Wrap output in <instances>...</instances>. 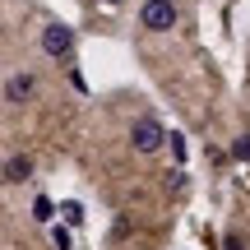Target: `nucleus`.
Listing matches in <instances>:
<instances>
[{"mask_svg":"<svg viewBox=\"0 0 250 250\" xmlns=\"http://www.w3.org/2000/svg\"><path fill=\"white\" fill-rule=\"evenodd\" d=\"M139 19H144L148 33H171V28H176V5H171V0H144Z\"/></svg>","mask_w":250,"mask_h":250,"instance_id":"f257e3e1","label":"nucleus"},{"mask_svg":"<svg viewBox=\"0 0 250 250\" xmlns=\"http://www.w3.org/2000/svg\"><path fill=\"white\" fill-rule=\"evenodd\" d=\"M42 51L56 56V61H65V56L74 51V28H65V23H46V28H42Z\"/></svg>","mask_w":250,"mask_h":250,"instance_id":"f03ea898","label":"nucleus"},{"mask_svg":"<svg viewBox=\"0 0 250 250\" xmlns=\"http://www.w3.org/2000/svg\"><path fill=\"white\" fill-rule=\"evenodd\" d=\"M162 139H167V134H162V125L153 121V116L134 121V130H130V144H134L139 153H158V148H162Z\"/></svg>","mask_w":250,"mask_h":250,"instance_id":"7ed1b4c3","label":"nucleus"},{"mask_svg":"<svg viewBox=\"0 0 250 250\" xmlns=\"http://www.w3.org/2000/svg\"><path fill=\"white\" fill-rule=\"evenodd\" d=\"M33 88H37L33 74H14V79L5 83V98H9V102H23V98H33Z\"/></svg>","mask_w":250,"mask_h":250,"instance_id":"20e7f679","label":"nucleus"},{"mask_svg":"<svg viewBox=\"0 0 250 250\" xmlns=\"http://www.w3.org/2000/svg\"><path fill=\"white\" fill-rule=\"evenodd\" d=\"M28 176H33V162L28 158H9L5 162V181H28Z\"/></svg>","mask_w":250,"mask_h":250,"instance_id":"39448f33","label":"nucleus"},{"mask_svg":"<svg viewBox=\"0 0 250 250\" xmlns=\"http://www.w3.org/2000/svg\"><path fill=\"white\" fill-rule=\"evenodd\" d=\"M33 218H37V223H51V218H56V204H51L46 195H37V199H33Z\"/></svg>","mask_w":250,"mask_h":250,"instance_id":"423d86ee","label":"nucleus"},{"mask_svg":"<svg viewBox=\"0 0 250 250\" xmlns=\"http://www.w3.org/2000/svg\"><path fill=\"white\" fill-rule=\"evenodd\" d=\"M61 213H65V223H70V227L83 223V204H74V199H70V204H61Z\"/></svg>","mask_w":250,"mask_h":250,"instance_id":"0eeeda50","label":"nucleus"},{"mask_svg":"<svg viewBox=\"0 0 250 250\" xmlns=\"http://www.w3.org/2000/svg\"><path fill=\"white\" fill-rule=\"evenodd\" d=\"M51 241H56V250H70V232L65 227H51Z\"/></svg>","mask_w":250,"mask_h":250,"instance_id":"6e6552de","label":"nucleus"},{"mask_svg":"<svg viewBox=\"0 0 250 250\" xmlns=\"http://www.w3.org/2000/svg\"><path fill=\"white\" fill-rule=\"evenodd\" d=\"M232 153H236L241 162H250V134H246V139H236V144H232Z\"/></svg>","mask_w":250,"mask_h":250,"instance_id":"1a4fd4ad","label":"nucleus"},{"mask_svg":"<svg viewBox=\"0 0 250 250\" xmlns=\"http://www.w3.org/2000/svg\"><path fill=\"white\" fill-rule=\"evenodd\" d=\"M102 5H121V0H102Z\"/></svg>","mask_w":250,"mask_h":250,"instance_id":"9d476101","label":"nucleus"}]
</instances>
